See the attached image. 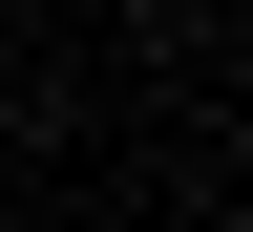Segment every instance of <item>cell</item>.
<instances>
[{
  "label": "cell",
  "instance_id": "6da1fadb",
  "mask_svg": "<svg viewBox=\"0 0 253 232\" xmlns=\"http://www.w3.org/2000/svg\"><path fill=\"white\" fill-rule=\"evenodd\" d=\"M106 21H126V43H148V21H169V0H106Z\"/></svg>",
  "mask_w": 253,
  "mask_h": 232
}]
</instances>
